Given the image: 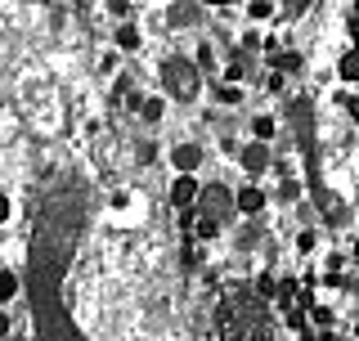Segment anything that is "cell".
Returning a JSON list of instances; mask_svg holds the SVG:
<instances>
[{"label":"cell","mask_w":359,"mask_h":341,"mask_svg":"<svg viewBox=\"0 0 359 341\" xmlns=\"http://www.w3.org/2000/svg\"><path fill=\"white\" fill-rule=\"evenodd\" d=\"M198 162H202V149H198V144H175V149H171V166L180 170V175H194Z\"/></svg>","instance_id":"cell-1"},{"label":"cell","mask_w":359,"mask_h":341,"mask_svg":"<svg viewBox=\"0 0 359 341\" xmlns=\"http://www.w3.org/2000/svg\"><path fill=\"white\" fill-rule=\"evenodd\" d=\"M198 180L194 175H175V185H171V202H175V207H194V202H198Z\"/></svg>","instance_id":"cell-2"},{"label":"cell","mask_w":359,"mask_h":341,"mask_svg":"<svg viewBox=\"0 0 359 341\" xmlns=\"http://www.w3.org/2000/svg\"><path fill=\"white\" fill-rule=\"evenodd\" d=\"M243 170H247V175L269 170V149H265V144H247V149H243Z\"/></svg>","instance_id":"cell-3"},{"label":"cell","mask_w":359,"mask_h":341,"mask_svg":"<svg viewBox=\"0 0 359 341\" xmlns=\"http://www.w3.org/2000/svg\"><path fill=\"white\" fill-rule=\"evenodd\" d=\"M233 207H238V211H247V215H256V211L265 207V193L256 189V185H243L238 193H233Z\"/></svg>","instance_id":"cell-4"},{"label":"cell","mask_w":359,"mask_h":341,"mask_svg":"<svg viewBox=\"0 0 359 341\" xmlns=\"http://www.w3.org/2000/svg\"><path fill=\"white\" fill-rule=\"evenodd\" d=\"M117 50H140V27L135 22H121L117 27Z\"/></svg>","instance_id":"cell-5"},{"label":"cell","mask_w":359,"mask_h":341,"mask_svg":"<svg viewBox=\"0 0 359 341\" xmlns=\"http://www.w3.org/2000/svg\"><path fill=\"white\" fill-rule=\"evenodd\" d=\"M269 50H274V59H269V63H274V67H287V72H297V67H301V54L297 50H278V45H269Z\"/></svg>","instance_id":"cell-6"},{"label":"cell","mask_w":359,"mask_h":341,"mask_svg":"<svg viewBox=\"0 0 359 341\" xmlns=\"http://www.w3.org/2000/svg\"><path fill=\"white\" fill-rule=\"evenodd\" d=\"M337 72H341V81H355V76H359V54H355V50H346V54H341V63H337Z\"/></svg>","instance_id":"cell-7"},{"label":"cell","mask_w":359,"mask_h":341,"mask_svg":"<svg viewBox=\"0 0 359 341\" xmlns=\"http://www.w3.org/2000/svg\"><path fill=\"white\" fill-rule=\"evenodd\" d=\"M216 104H224V108L243 104V86H216Z\"/></svg>","instance_id":"cell-8"},{"label":"cell","mask_w":359,"mask_h":341,"mask_svg":"<svg viewBox=\"0 0 359 341\" xmlns=\"http://www.w3.org/2000/svg\"><path fill=\"white\" fill-rule=\"evenodd\" d=\"M252 135H256V144H269V140H274V117H256Z\"/></svg>","instance_id":"cell-9"},{"label":"cell","mask_w":359,"mask_h":341,"mask_svg":"<svg viewBox=\"0 0 359 341\" xmlns=\"http://www.w3.org/2000/svg\"><path fill=\"white\" fill-rule=\"evenodd\" d=\"M18 292V274H9V269H0V301H9Z\"/></svg>","instance_id":"cell-10"},{"label":"cell","mask_w":359,"mask_h":341,"mask_svg":"<svg viewBox=\"0 0 359 341\" xmlns=\"http://www.w3.org/2000/svg\"><path fill=\"white\" fill-rule=\"evenodd\" d=\"M247 18H256V22L274 18V5H265V0H256V5H247Z\"/></svg>","instance_id":"cell-11"},{"label":"cell","mask_w":359,"mask_h":341,"mask_svg":"<svg viewBox=\"0 0 359 341\" xmlns=\"http://www.w3.org/2000/svg\"><path fill=\"white\" fill-rule=\"evenodd\" d=\"M140 112H144L149 121H157V117H162V99H144V104H140Z\"/></svg>","instance_id":"cell-12"},{"label":"cell","mask_w":359,"mask_h":341,"mask_svg":"<svg viewBox=\"0 0 359 341\" xmlns=\"http://www.w3.org/2000/svg\"><path fill=\"white\" fill-rule=\"evenodd\" d=\"M216 229H220V225L211 220V215H207V220H198V234H202V238H216Z\"/></svg>","instance_id":"cell-13"},{"label":"cell","mask_w":359,"mask_h":341,"mask_svg":"<svg viewBox=\"0 0 359 341\" xmlns=\"http://www.w3.org/2000/svg\"><path fill=\"white\" fill-rule=\"evenodd\" d=\"M9 215H14V202H9V198H5V193H0V225H5V220H9Z\"/></svg>","instance_id":"cell-14"},{"label":"cell","mask_w":359,"mask_h":341,"mask_svg":"<svg viewBox=\"0 0 359 341\" xmlns=\"http://www.w3.org/2000/svg\"><path fill=\"white\" fill-rule=\"evenodd\" d=\"M314 238H319V234H301V238H297V247H301V252H314Z\"/></svg>","instance_id":"cell-15"},{"label":"cell","mask_w":359,"mask_h":341,"mask_svg":"<svg viewBox=\"0 0 359 341\" xmlns=\"http://www.w3.org/2000/svg\"><path fill=\"white\" fill-rule=\"evenodd\" d=\"M283 198H301V185H297V180H283Z\"/></svg>","instance_id":"cell-16"},{"label":"cell","mask_w":359,"mask_h":341,"mask_svg":"<svg viewBox=\"0 0 359 341\" xmlns=\"http://www.w3.org/2000/svg\"><path fill=\"white\" fill-rule=\"evenodd\" d=\"M0 337H9V314L0 310Z\"/></svg>","instance_id":"cell-17"}]
</instances>
